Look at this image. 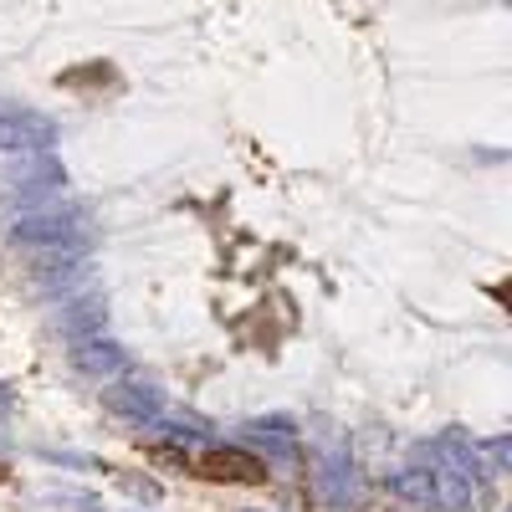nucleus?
Masks as SVG:
<instances>
[{
	"mask_svg": "<svg viewBox=\"0 0 512 512\" xmlns=\"http://www.w3.org/2000/svg\"><path fill=\"white\" fill-rule=\"evenodd\" d=\"M195 477L205 482H246V487H262L267 482V461L262 456H251L241 446H216V451H205L195 461Z\"/></svg>",
	"mask_w": 512,
	"mask_h": 512,
	"instance_id": "1",
	"label": "nucleus"
},
{
	"mask_svg": "<svg viewBox=\"0 0 512 512\" xmlns=\"http://www.w3.org/2000/svg\"><path fill=\"white\" fill-rule=\"evenodd\" d=\"M0 477H6V466H0Z\"/></svg>",
	"mask_w": 512,
	"mask_h": 512,
	"instance_id": "2",
	"label": "nucleus"
}]
</instances>
